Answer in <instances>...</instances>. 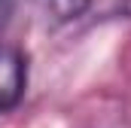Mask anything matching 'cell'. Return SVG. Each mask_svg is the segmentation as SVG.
Returning <instances> with one entry per match:
<instances>
[{"mask_svg": "<svg viewBox=\"0 0 131 128\" xmlns=\"http://www.w3.org/2000/svg\"><path fill=\"white\" fill-rule=\"evenodd\" d=\"M28 92V55L18 46L0 43V119L9 116Z\"/></svg>", "mask_w": 131, "mask_h": 128, "instance_id": "obj_1", "label": "cell"}, {"mask_svg": "<svg viewBox=\"0 0 131 128\" xmlns=\"http://www.w3.org/2000/svg\"><path fill=\"white\" fill-rule=\"evenodd\" d=\"M37 6H40V12L46 15L49 25L61 28V25L79 22L92 9V0H37Z\"/></svg>", "mask_w": 131, "mask_h": 128, "instance_id": "obj_2", "label": "cell"}, {"mask_svg": "<svg viewBox=\"0 0 131 128\" xmlns=\"http://www.w3.org/2000/svg\"><path fill=\"white\" fill-rule=\"evenodd\" d=\"M15 6H18V0H0V34H3V28L9 25V18H12Z\"/></svg>", "mask_w": 131, "mask_h": 128, "instance_id": "obj_3", "label": "cell"}, {"mask_svg": "<svg viewBox=\"0 0 131 128\" xmlns=\"http://www.w3.org/2000/svg\"><path fill=\"white\" fill-rule=\"evenodd\" d=\"M119 12H122L125 18H131V0H119Z\"/></svg>", "mask_w": 131, "mask_h": 128, "instance_id": "obj_4", "label": "cell"}]
</instances>
